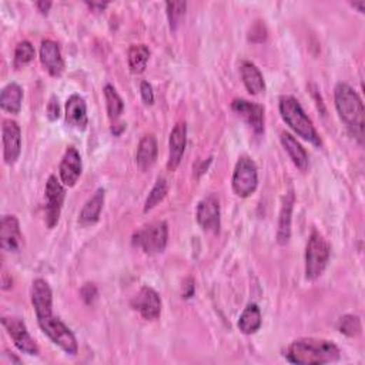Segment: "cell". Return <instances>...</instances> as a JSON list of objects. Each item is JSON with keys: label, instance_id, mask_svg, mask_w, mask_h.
Returning <instances> with one entry per match:
<instances>
[{"label": "cell", "instance_id": "1", "mask_svg": "<svg viewBox=\"0 0 365 365\" xmlns=\"http://www.w3.org/2000/svg\"><path fill=\"white\" fill-rule=\"evenodd\" d=\"M286 357L297 365H321L338 361L340 350L334 343L327 340L298 338L289 345Z\"/></svg>", "mask_w": 365, "mask_h": 365}, {"label": "cell", "instance_id": "2", "mask_svg": "<svg viewBox=\"0 0 365 365\" xmlns=\"http://www.w3.org/2000/svg\"><path fill=\"white\" fill-rule=\"evenodd\" d=\"M336 109L348 132L358 140L364 142V103L358 93L347 83H338L334 89Z\"/></svg>", "mask_w": 365, "mask_h": 365}, {"label": "cell", "instance_id": "3", "mask_svg": "<svg viewBox=\"0 0 365 365\" xmlns=\"http://www.w3.org/2000/svg\"><path fill=\"white\" fill-rule=\"evenodd\" d=\"M280 113L282 120L304 140L314 146H321V139L312 125L311 118L305 114L298 100L293 96H282L280 99Z\"/></svg>", "mask_w": 365, "mask_h": 365}, {"label": "cell", "instance_id": "4", "mask_svg": "<svg viewBox=\"0 0 365 365\" xmlns=\"http://www.w3.org/2000/svg\"><path fill=\"white\" fill-rule=\"evenodd\" d=\"M331 254L329 241L318 231H312L305 249V278L310 281L317 280L327 268Z\"/></svg>", "mask_w": 365, "mask_h": 365}, {"label": "cell", "instance_id": "5", "mask_svg": "<svg viewBox=\"0 0 365 365\" xmlns=\"http://www.w3.org/2000/svg\"><path fill=\"white\" fill-rule=\"evenodd\" d=\"M169 240V227L166 221L150 223L133 234V246L142 249L146 254L154 256L166 250Z\"/></svg>", "mask_w": 365, "mask_h": 365}, {"label": "cell", "instance_id": "6", "mask_svg": "<svg viewBox=\"0 0 365 365\" xmlns=\"http://www.w3.org/2000/svg\"><path fill=\"white\" fill-rule=\"evenodd\" d=\"M39 327L56 345H59L66 354L76 355L78 351L74 334L66 324L52 314L37 318Z\"/></svg>", "mask_w": 365, "mask_h": 365}, {"label": "cell", "instance_id": "7", "mask_svg": "<svg viewBox=\"0 0 365 365\" xmlns=\"http://www.w3.org/2000/svg\"><path fill=\"white\" fill-rule=\"evenodd\" d=\"M259 186V172L253 158L242 156L237 161L233 173V190L238 197H250Z\"/></svg>", "mask_w": 365, "mask_h": 365}, {"label": "cell", "instance_id": "8", "mask_svg": "<svg viewBox=\"0 0 365 365\" xmlns=\"http://www.w3.org/2000/svg\"><path fill=\"white\" fill-rule=\"evenodd\" d=\"M2 326L8 331V334L12 337L15 345L19 351L27 355H39V347L36 341L30 337L26 324L19 317H4Z\"/></svg>", "mask_w": 365, "mask_h": 365}, {"label": "cell", "instance_id": "9", "mask_svg": "<svg viewBox=\"0 0 365 365\" xmlns=\"http://www.w3.org/2000/svg\"><path fill=\"white\" fill-rule=\"evenodd\" d=\"M197 223L205 231H210L214 234L220 233L221 227V213H220V201L214 194L202 198L197 206Z\"/></svg>", "mask_w": 365, "mask_h": 365}, {"label": "cell", "instance_id": "10", "mask_svg": "<svg viewBox=\"0 0 365 365\" xmlns=\"http://www.w3.org/2000/svg\"><path fill=\"white\" fill-rule=\"evenodd\" d=\"M45 193H46V224L49 228H53L59 223L66 191L63 183H60L56 176H50L46 183Z\"/></svg>", "mask_w": 365, "mask_h": 365}, {"label": "cell", "instance_id": "11", "mask_svg": "<svg viewBox=\"0 0 365 365\" xmlns=\"http://www.w3.org/2000/svg\"><path fill=\"white\" fill-rule=\"evenodd\" d=\"M231 109L237 116H240L246 121V123L254 130L256 135L264 133L266 117H264V107L261 104L245 99H235L231 103Z\"/></svg>", "mask_w": 365, "mask_h": 365}, {"label": "cell", "instance_id": "12", "mask_svg": "<svg viewBox=\"0 0 365 365\" xmlns=\"http://www.w3.org/2000/svg\"><path fill=\"white\" fill-rule=\"evenodd\" d=\"M4 160L6 165H15L22 151V133L15 120H4L2 126Z\"/></svg>", "mask_w": 365, "mask_h": 365}, {"label": "cell", "instance_id": "13", "mask_svg": "<svg viewBox=\"0 0 365 365\" xmlns=\"http://www.w3.org/2000/svg\"><path fill=\"white\" fill-rule=\"evenodd\" d=\"M132 307L149 321H156L161 314L160 296L150 287H142V290L133 297Z\"/></svg>", "mask_w": 365, "mask_h": 365}, {"label": "cell", "instance_id": "14", "mask_svg": "<svg viewBox=\"0 0 365 365\" xmlns=\"http://www.w3.org/2000/svg\"><path fill=\"white\" fill-rule=\"evenodd\" d=\"M23 237L16 216H4L0 223V247L8 253H18L22 247Z\"/></svg>", "mask_w": 365, "mask_h": 365}, {"label": "cell", "instance_id": "15", "mask_svg": "<svg viewBox=\"0 0 365 365\" xmlns=\"http://www.w3.org/2000/svg\"><path fill=\"white\" fill-rule=\"evenodd\" d=\"M82 157L74 147H67L59 166L60 180L66 187L76 186L77 180L82 176Z\"/></svg>", "mask_w": 365, "mask_h": 365}, {"label": "cell", "instance_id": "16", "mask_svg": "<svg viewBox=\"0 0 365 365\" xmlns=\"http://www.w3.org/2000/svg\"><path fill=\"white\" fill-rule=\"evenodd\" d=\"M32 304L36 312V318L45 317L52 314L53 305V294L52 289L43 278H37L33 281L32 286Z\"/></svg>", "mask_w": 365, "mask_h": 365}, {"label": "cell", "instance_id": "17", "mask_svg": "<svg viewBox=\"0 0 365 365\" xmlns=\"http://www.w3.org/2000/svg\"><path fill=\"white\" fill-rule=\"evenodd\" d=\"M40 63L53 77H60L63 74L64 60L62 57L59 45L53 40H43L42 42V46H40Z\"/></svg>", "mask_w": 365, "mask_h": 365}, {"label": "cell", "instance_id": "18", "mask_svg": "<svg viewBox=\"0 0 365 365\" xmlns=\"http://www.w3.org/2000/svg\"><path fill=\"white\" fill-rule=\"evenodd\" d=\"M186 144H187V125L184 123V121H180V123H177L174 126V129L170 135V140H169L167 169L170 172H176L177 167L180 166L184 150H186Z\"/></svg>", "mask_w": 365, "mask_h": 365}, {"label": "cell", "instance_id": "19", "mask_svg": "<svg viewBox=\"0 0 365 365\" xmlns=\"http://www.w3.org/2000/svg\"><path fill=\"white\" fill-rule=\"evenodd\" d=\"M66 121L67 125L83 132L89 125L88 106L82 96L71 95L66 102Z\"/></svg>", "mask_w": 365, "mask_h": 365}, {"label": "cell", "instance_id": "20", "mask_svg": "<svg viewBox=\"0 0 365 365\" xmlns=\"http://www.w3.org/2000/svg\"><path fill=\"white\" fill-rule=\"evenodd\" d=\"M294 207V193L290 191L286 194L282 201V207L280 213V221H278V231H277V240L281 246L287 245L291 237V213Z\"/></svg>", "mask_w": 365, "mask_h": 365}, {"label": "cell", "instance_id": "21", "mask_svg": "<svg viewBox=\"0 0 365 365\" xmlns=\"http://www.w3.org/2000/svg\"><path fill=\"white\" fill-rule=\"evenodd\" d=\"M103 206H104V190H103V188H99V190L88 200V202L83 206L82 212H80L78 223L82 224V226H85V227H89V226L96 224V223L99 221V219H100Z\"/></svg>", "mask_w": 365, "mask_h": 365}, {"label": "cell", "instance_id": "22", "mask_svg": "<svg viewBox=\"0 0 365 365\" xmlns=\"http://www.w3.org/2000/svg\"><path fill=\"white\" fill-rule=\"evenodd\" d=\"M240 73H241L242 83H245V86L250 95L256 96L266 90L264 77H263L260 69L254 63L242 62V64L240 67Z\"/></svg>", "mask_w": 365, "mask_h": 365}, {"label": "cell", "instance_id": "23", "mask_svg": "<svg viewBox=\"0 0 365 365\" xmlns=\"http://www.w3.org/2000/svg\"><path fill=\"white\" fill-rule=\"evenodd\" d=\"M157 140L153 135H146L137 147V153H136V163L137 166L146 172L149 170L157 160Z\"/></svg>", "mask_w": 365, "mask_h": 365}, {"label": "cell", "instance_id": "24", "mask_svg": "<svg viewBox=\"0 0 365 365\" xmlns=\"http://www.w3.org/2000/svg\"><path fill=\"white\" fill-rule=\"evenodd\" d=\"M280 139H281L282 147L286 149L290 158L293 160V163L300 170H305L308 167V154H307L305 149L300 144V142L287 132H282Z\"/></svg>", "mask_w": 365, "mask_h": 365}, {"label": "cell", "instance_id": "25", "mask_svg": "<svg viewBox=\"0 0 365 365\" xmlns=\"http://www.w3.org/2000/svg\"><path fill=\"white\" fill-rule=\"evenodd\" d=\"M261 311L259 308L257 304H249L242 314L240 315L238 319V329L242 334L246 336H252L254 333H257L261 327Z\"/></svg>", "mask_w": 365, "mask_h": 365}, {"label": "cell", "instance_id": "26", "mask_svg": "<svg viewBox=\"0 0 365 365\" xmlns=\"http://www.w3.org/2000/svg\"><path fill=\"white\" fill-rule=\"evenodd\" d=\"M22 88L18 83H9L6 88H4L2 95H0V107L11 114H18L22 109Z\"/></svg>", "mask_w": 365, "mask_h": 365}, {"label": "cell", "instance_id": "27", "mask_svg": "<svg viewBox=\"0 0 365 365\" xmlns=\"http://www.w3.org/2000/svg\"><path fill=\"white\" fill-rule=\"evenodd\" d=\"M150 57V50L146 45H133L129 49L128 53V60H129V67L135 74H140L146 70L147 62Z\"/></svg>", "mask_w": 365, "mask_h": 365}, {"label": "cell", "instance_id": "28", "mask_svg": "<svg viewBox=\"0 0 365 365\" xmlns=\"http://www.w3.org/2000/svg\"><path fill=\"white\" fill-rule=\"evenodd\" d=\"M103 92H104L109 118L111 120V123L114 125L116 121L118 120L120 114L123 113V110H125V103H123V100H121V97L118 96V93L116 92V89L111 85H106Z\"/></svg>", "mask_w": 365, "mask_h": 365}, {"label": "cell", "instance_id": "29", "mask_svg": "<svg viewBox=\"0 0 365 365\" xmlns=\"http://www.w3.org/2000/svg\"><path fill=\"white\" fill-rule=\"evenodd\" d=\"M167 191H169L167 180L163 179V177H158L156 180V184L153 186L151 191L149 193L146 202H144V213H149L150 210H153L158 205V202L163 201L165 197L167 195Z\"/></svg>", "mask_w": 365, "mask_h": 365}, {"label": "cell", "instance_id": "30", "mask_svg": "<svg viewBox=\"0 0 365 365\" xmlns=\"http://www.w3.org/2000/svg\"><path fill=\"white\" fill-rule=\"evenodd\" d=\"M34 55H36V50H34L33 45L30 42H27V40H23V42H20L16 46V50H15V57H13L15 69L19 70V69L27 66L34 59Z\"/></svg>", "mask_w": 365, "mask_h": 365}, {"label": "cell", "instance_id": "31", "mask_svg": "<svg viewBox=\"0 0 365 365\" xmlns=\"http://www.w3.org/2000/svg\"><path fill=\"white\" fill-rule=\"evenodd\" d=\"M338 330L347 337H357L361 334V319L357 315H344L338 322Z\"/></svg>", "mask_w": 365, "mask_h": 365}, {"label": "cell", "instance_id": "32", "mask_svg": "<svg viewBox=\"0 0 365 365\" xmlns=\"http://www.w3.org/2000/svg\"><path fill=\"white\" fill-rule=\"evenodd\" d=\"M187 4L186 2H167L166 9H167V18L170 23V29L176 30L184 18Z\"/></svg>", "mask_w": 365, "mask_h": 365}, {"label": "cell", "instance_id": "33", "mask_svg": "<svg viewBox=\"0 0 365 365\" xmlns=\"http://www.w3.org/2000/svg\"><path fill=\"white\" fill-rule=\"evenodd\" d=\"M80 294H82V298L86 304H92L97 298L99 293H97V289H96L95 284L88 282L82 287V291H80Z\"/></svg>", "mask_w": 365, "mask_h": 365}, {"label": "cell", "instance_id": "34", "mask_svg": "<svg viewBox=\"0 0 365 365\" xmlns=\"http://www.w3.org/2000/svg\"><path fill=\"white\" fill-rule=\"evenodd\" d=\"M140 93H142V99L147 106H151L154 103V93H153V88L149 82H142L140 85Z\"/></svg>", "mask_w": 365, "mask_h": 365}, {"label": "cell", "instance_id": "35", "mask_svg": "<svg viewBox=\"0 0 365 365\" xmlns=\"http://www.w3.org/2000/svg\"><path fill=\"white\" fill-rule=\"evenodd\" d=\"M46 111H48V117H49L52 121H55V120H57V118L60 117V106H59V100H57L56 96H52V97H50Z\"/></svg>", "mask_w": 365, "mask_h": 365}, {"label": "cell", "instance_id": "36", "mask_svg": "<svg viewBox=\"0 0 365 365\" xmlns=\"http://www.w3.org/2000/svg\"><path fill=\"white\" fill-rule=\"evenodd\" d=\"M256 36H259V43L264 42L266 37H267V30H266V26H264L261 22H259L257 25H254V26H253V29H252V32H250V40H252V42H254Z\"/></svg>", "mask_w": 365, "mask_h": 365}, {"label": "cell", "instance_id": "37", "mask_svg": "<svg viewBox=\"0 0 365 365\" xmlns=\"http://www.w3.org/2000/svg\"><path fill=\"white\" fill-rule=\"evenodd\" d=\"M194 291H195V286H194V280L191 277H187L184 281H183V289H181V296L183 298L188 300L194 296Z\"/></svg>", "mask_w": 365, "mask_h": 365}, {"label": "cell", "instance_id": "38", "mask_svg": "<svg viewBox=\"0 0 365 365\" xmlns=\"http://www.w3.org/2000/svg\"><path fill=\"white\" fill-rule=\"evenodd\" d=\"M36 8L42 15H48L52 8V2H45V0L43 2H36Z\"/></svg>", "mask_w": 365, "mask_h": 365}, {"label": "cell", "instance_id": "39", "mask_svg": "<svg viewBox=\"0 0 365 365\" xmlns=\"http://www.w3.org/2000/svg\"><path fill=\"white\" fill-rule=\"evenodd\" d=\"M88 6H89L92 11L102 12L103 9H106V8H107V4H88Z\"/></svg>", "mask_w": 365, "mask_h": 365}, {"label": "cell", "instance_id": "40", "mask_svg": "<svg viewBox=\"0 0 365 365\" xmlns=\"http://www.w3.org/2000/svg\"><path fill=\"white\" fill-rule=\"evenodd\" d=\"M351 6L358 9V12H361V13L365 12V4L364 2H354V4H351Z\"/></svg>", "mask_w": 365, "mask_h": 365}]
</instances>
